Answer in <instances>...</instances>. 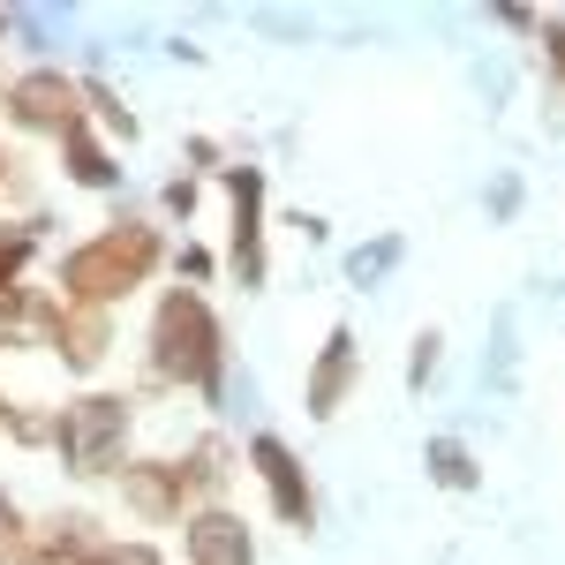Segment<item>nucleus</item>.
I'll return each instance as SVG.
<instances>
[{
	"label": "nucleus",
	"instance_id": "obj_1",
	"mask_svg": "<svg viewBox=\"0 0 565 565\" xmlns=\"http://www.w3.org/2000/svg\"><path fill=\"white\" fill-rule=\"evenodd\" d=\"M143 362H151V385L167 392H196V399L226 392V324L204 302V287H167L159 295L151 332H143Z\"/></svg>",
	"mask_w": 565,
	"mask_h": 565
},
{
	"label": "nucleus",
	"instance_id": "obj_2",
	"mask_svg": "<svg viewBox=\"0 0 565 565\" xmlns=\"http://www.w3.org/2000/svg\"><path fill=\"white\" fill-rule=\"evenodd\" d=\"M167 264V234L151 218H106L98 234H84L68 257H61V302L76 309H121L136 287H151V271Z\"/></svg>",
	"mask_w": 565,
	"mask_h": 565
},
{
	"label": "nucleus",
	"instance_id": "obj_3",
	"mask_svg": "<svg viewBox=\"0 0 565 565\" xmlns=\"http://www.w3.org/2000/svg\"><path fill=\"white\" fill-rule=\"evenodd\" d=\"M129 445H136V399L129 392H76L53 407V452L76 482H114L129 468Z\"/></svg>",
	"mask_w": 565,
	"mask_h": 565
},
{
	"label": "nucleus",
	"instance_id": "obj_4",
	"mask_svg": "<svg viewBox=\"0 0 565 565\" xmlns=\"http://www.w3.org/2000/svg\"><path fill=\"white\" fill-rule=\"evenodd\" d=\"M0 114H8V129L23 136H61L84 121V90H76V76L68 68H53V61H31L23 76H8V90H0Z\"/></svg>",
	"mask_w": 565,
	"mask_h": 565
},
{
	"label": "nucleus",
	"instance_id": "obj_5",
	"mask_svg": "<svg viewBox=\"0 0 565 565\" xmlns=\"http://www.w3.org/2000/svg\"><path fill=\"white\" fill-rule=\"evenodd\" d=\"M249 476L264 482L271 521H279V527H295V535H309V527H317V490H309V468H302V452H295L279 430H257V437H249Z\"/></svg>",
	"mask_w": 565,
	"mask_h": 565
},
{
	"label": "nucleus",
	"instance_id": "obj_6",
	"mask_svg": "<svg viewBox=\"0 0 565 565\" xmlns=\"http://www.w3.org/2000/svg\"><path fill=\"white\" fill-rule=\"evenodd\" d=\"M114 490H121V513L143 527H181L196 513V490L181 476V460H159V452H143V460L129 452V468L114 476Z\"/></svg>",
	"mask_w": 565,
	"mask_h": 565
},
{
	"label": "nucleus",
	"instance_id": "obj_7",
	"mask_svg": "<svg viewBox=\"0 0 565 565\" xmlns=\"http://www.w3.org/2000/svg\"><path fill=\"white\" fill-rule=\"evenodd\" d=\"M218 189H226V204H234V226H226V264H234V279H242V295H257L264 287V167H218Z\"/></svg>",
	"mask_w": 565,
	"mask_h": 565
},
{
	"label": "nucleus",
	"instance_id": "obj_8",
	"mask_svg": "<svg viewBox=\"0 0 565 565\" xmlns=\"http://www.w3.org/2000/svg\"><path fill=\"white\" fill-rule=\"evenodd\" d=\"M354 385H362V348H354L348 324H332V332H324V348L309 354V370H302V407H309V423H332V415L354 399Z\"/></svg>",
	"mask_w": 565,
	"mask_h": 565
},
{
	"label": "nucleus",
	"instance_id": "obj_9",
	"mask_svg": "<svg viewBox=\"0 0 565 565\" xmlns=\"http://www.w3.org/2000/svg\"><path fill=\"white\" fill-rule=\"evenodd\" d=\"M181 558L189 565H257V527L242 521L226 498H212V505H196L181 521Z\"/></svg>",
	"mask_w": 565,
	"mask_h": 565
},
{
	"label": "nucleus",
	"instance_id": "obj_10",
	"mask_svg": "<svg viewBox=\"0 0 565 565\" xmlns=\"http://www.w3.org/2000/svg\"><path fill=\"white\" fill-rule=\"evenodd\" d=\"M45 354H61V370L90 377V370L114 354V309H76V302H61V309H53V332H45Z\"/></svg>",
	"mask_w": 565,
	"mask_h": 565
},
{
	"label": "nucleus",
	"instance_id": "obj_11",
	"mask_svg": "<svg viewBox=\"0 0 565 565\" xmlns=\"http://www.w3.org/2000/svg\"><path fill=\"white\" fill-rule=\"evenodd\" d=\"M61 174L76 181V189H90V196H114L121 189V159L106 151V136L90 129V121H76V129L61 136Z\"/></svg>",
	"mask_w": 565,
	"mask_h": 565
},
{
	"label": "nucleus",
	"instance_id": "obj_12",
	"mask_svg": "<svg viewBox=\"0 0 565 565\" xmlns=\"http://www.w3.org/2000/svg\"><path fill=\"white\" fill-rule=\"evenodd\" d=\"M53 309H61V295H39V287H15V295H0V354L45 348V332H53Z\"/></svg>",
	"mask_w": 565,
	"mask_h": 565
},
{
	"label": "nucleus",
	"instance_id": "obj_13",
	"mask_svg": "<svg viewBox=\"0 0 565 565\" xmlns=\"http://www.w3.org/2000/svg\"><path fill=\"white\" fill-rule=\"evenodd\" d=\"M98 543H106V535H98V521H90V513H76V505L39 521V565H90V558H98Z\"/></svg>",
	"mask_w": 565,
	"mask_h": 565
},
{
	"label": "nucleus",
	"instance_id": "obj_14",
	"mask_svg": "<svg viewBox=\"0 0 565 565\" xmlns=\"http://www.w3.org/2000/svg\"><path fill=\"white\" fill-rule=\"evenodd\" d=\"M423 468H430L437 490H452V498H468V490H482V460L468 437H430L423 445Z\"/></svg>",
	"mask_w": 565,
	"mask_h": 565
},
{
	"label": "nucleus",
	"instance_id": "obj_15",
	"mask_svg": "<svg viewBox=\"0 0 565 565\" xmlns=\"http://www.w3.org/2000/svg\"><path fill=\"white\" fill-rule=\"evenodd\" d=\"M76 90H84V121L98 136H121V143H136V136H143V121L121 106V90L106 84V76H76Z\"/></svg>",
	"mask_w": 565,
	"mask_h": 565
},
{
	"label": "nucleus",
	"instance_id": "obj_16",
	"mask_svg": "<svg viewBox=\"0 0 565 565\" xmlns=\"http://www.w3.org/2000/svg\"><path fill=\"white\" fill-rule=\"evenodd\" d=\"M45 218H0V295H15L23 287V271H31V257H39V234Z\"/></svg>",
	"mask_w": 565,
	"mask_h": 565
},
{
	"label": "nucleus",
	"instance_id": "obj_17",
	"mask_svg": "<svg viewBox=\"0 0 565 565\" xmlns=\"http://www.w3.org/2000/svg\"><path fill=\"white\" fill-rule=\"evenodd\" d=\"M0 565H39V521L0 490Z\"/></svg>",
	"mask_w": 565,
	"mask_h": 565
},
{
	"label": "nucleus",
	"instance_id": "obj_18",
	"mask_svg": "<svg viewBox=\"0 0 565 565\" xmlns=\"http://www.w3.org/2000/svg\"><path fill=\"white\" fill-rule=\"evenodd\" d=\"M399 257H407V242H399V234H377V242H362V249L348 257V279L354 287H377V279L399 271Z\"/></svg>",
	"mask_w": 565,
	"mask_h": 565
},
{
	"label": "nucleus",
	"instance_id": "obj_19",
	"mask_svg": "<svg viewBox=\"0 0 565 565\" xmlns=\"http://www.w3.org/2000/svg\"><path fill=\"white\" fill-rule=\"evenodd\" d=\"M90 565H167V551H159L151 535H106Z\"/></svg>",
	"mask_w": 565,
	"mask_h": 565
},
{
	"label": "nucleus",
	"instance_id": "obj_20",
	"mask_svg": "<svg viewBox=\"0 0 565 565\" xmlns=\"http://www.w3.org/2000/svg\"><path fill=\"white\" fill-rule=\"evenodd\" d=\"M0 430L15 437V445H53V407H8Z\"/></svg>",
	"mask_w": 565,
	"mask_h": 565
},
{
	"label": "nucleus",
	"instance_id": "obj_21",
	"mask_svg": "<svg viewBox=\"0 0 565 565\" xmlns=\"http://www.w3.org/2000/svg\"><path fill=\"white\" fill-rule=\"evenodd\" d=\"M437 362H445V332H415V348H407V392L430 385Z\"/></svg>",
	"mask_w": 565,
	"mask_h": 565
},
{
	"label": "nucleus",
	"instance_id": "obj_22",
	"mask_svg": "<svg viewBox=\"0 0 565 565\" xmlns=\"http://www.w3.org/2000/svg\"><path fill=\"white\" fill-rule=\"evenodd\" d=\"M174 271H181V287H204V279H212V271H218V257H212V249H204V242H181Z\"/></svg>",
	"mask_w": 565,
	"mask_h": 565
},
{
	"label": "nucleus",
	"instance_id": "obj_23",
	"mask_svg": "<svg viewBox=\"0 0 565 565\" xmlns=\"http://www.w3.org/2000/svg\"><path fill=\"white\" fill-rule=\"evenodd\" d=\"M535 45H543L551 76H565V15H535Z\"/></svg>",
	"mask_w": 565,
	"mask_h": 565
},
{
	"label": "nucleus",
	"instance_id": "obj_24",
	"mask_svg": "<svg viewBox=\"0 0 565 565\" xmlns=\"http://www.w3.org/2000/svg\"><path fill=\"white\" fill-rule=\"evenodd\" d=\"M159 204H167V218H196V174H174L159 189Z\"/></svg>",
	"mask_w": 565,
	"mask_h": 565
},
{
	"label": "nucleus",
	"instance_id": "obj_25",
	"mask_svg": "<svg viewBox=\"0 0 565 565\" xmlns=\"http://www.w3.org/2000/svg\"><path fill=\"white\" fill-rule=\"evenodd\" d=\"M513 204H521V181H498V189H490V212L513 218Z\"/></svg>",
	"mask_w": 565,
	"mask_h": 565
},
{
	"label": "nucleus",
	"instance_id": "obj_26",
	"mask_svg": "<svg viewBox=\"0 0 565 565\" xmlns=\"http://www.w3.org/2000/svg\"><path fill=\"white\" fill-rule=\"evenodd\" d=\"M189 159H196V167H212V174H218V143H212V136H189Z\"/></svg>",
	"mask_w": 565,
	"mask_h": 565
},
{
	"label": "nucleus",
	"instance_id": "obj_27",
	"mask_svg": "<svg viewBox=\"0 0 565 565\" xmlns=\"http://www.w3.org/2000/svg\"><path fill=\"white\" fill-rule=\"evenodd\" d=\"M8 181H15V159H8V151H0V196H8Z\"/></svg>",
	"mask_w": 565,
	"mask_h": 565
},
{
	"label": "nucleus",
	"instance_id": "obj_28",
	"mask_svg": "<svg viewBox=\"0 0 565 565\" xmlns=\"http://www.w3.org/2000/svg\"><path fill=\"white\" fill-rule=\"evenodd\" d=\"M0 39H8V15H0Z\"/></svg>",
	"mask_w": 565,
	"mask_h": 565
},
{
	"label": "nucleus",
	"instance_id": "obj_29",
	"mask_svg": "<svg viewBox=\"0 0 565 565\" xmlns=\"http://www.w3.org/2000/svg\"><path fill=\"white\" fill-rule=\"evenodd\" d=\"M0 415H8V399H0Z\"/></svg>",
	"mask_w": 565,
	"mask_h": 565
}]
</instances>
